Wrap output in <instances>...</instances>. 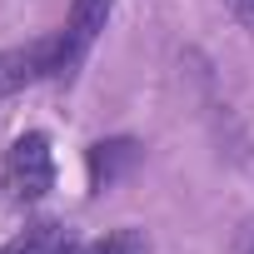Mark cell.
I'll return each instance as SVG.
<instances>
[{"label":"cell","instance_id":"obj_7","mask_svg":"<svg viewBox=\"0 0 254 254\" xmlns=\"http://www.w3.org/2000/svg\"><path fill=\"white\" fill-rule=\"evenodd\" d=\"M229 5H234L239 15H249V20H254V0H229Z\"/></svg>","mask_w":254,"mask_h":254},{"label":"cell","instance_id":"obj_4","mask_svg":"<svg viewBox=\"0 0 254 254\" xmlns=\"http://www.w3.org/2000/svg\"><path fill=\"white\" fill-rule=\"evenodd\" d=\"M135 165H140V145L125 140V135H120V140H100V145H90V190L100 194V190L120 185Z\"/></svg>","mask_w":254,"mask_h":254},{"label":"cell","instance_id":"obj_3","mask_svg":"<svg viewBox=\"0 0 254 254\" xmlns=\"http://www.w3.org/2000/svg\"><path fill=\"white\" fill-rule=\"evenodd\" d=\"M60 70V40L45 35V40H30V45H15V50H0V100L5 95H20L25 85L45 80Z\"/></svg>","mask_w":254,"mask_h":254},{"label":"cell","instance_id":"obj_2","mask_svg":"<svg viewBox=\"0 0 254 254\" xmlns=\"http://www.w3.org/2000/svg\"><path fill=\"white\" fill-rule=\"evenodd\" d=\"M110 10H115V0H70V10H65V25L55 30V40H60V80H70L80 65H85V55L95 50V40L105 35V25H110Z\"/></svg>","mask_w":254,"mask_h":254},{"label":"cell","instance_id":"obj_6","mask_svg":"<svg viewBox=\"0 0 254 254\" xmlns=\"http://www.w3.org/2000/svg\"><path fill=\"white\" fill-rule=\"evenodd\" d=\"M80 254H115V239H100V244H90V249H80Z\"/></svg>","mask_w":254,"mask_h":254},{"label":"cell","instance_id":"obj_5","mask_svg":"<svg viewBox=\"0 0 254 254\" xmlns=\"http://www.w3.org/2000/svg\"><path fill=\"white\" fill-rule=\"evenodd\" d=\"M0 254H75V249H70V229L60 219H35L10 244H0Z\"/></svg>","mask_w":254,"mask_h":254},{"label":"cell","instance_id":"obj_1","mask_svg":"<svg viewBox=\"0 0 254 254\" xmlns=\"http://www.w3.org/2000/svg\"><path fill=\"white\" fill-rule=\"evenodd\" d=\"M5 190L15 204H40L55 190V155H50L45 130L15 135V145L5 150Z\"/></svg>","mask_w":254,"mask_h":254}]
</instances>
